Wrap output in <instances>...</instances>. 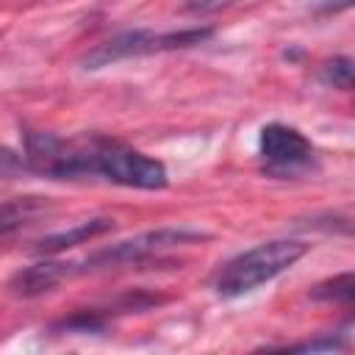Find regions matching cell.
Returning a JSON list of instances; mask_svg holds the SVG:
<instances>
[{
    "mask_svg": "<svg viewBox=\"0 0 355 355\" xmlns=\"http://www.w3.org/2000/svg\"><path fill=\"white\" fill-rule=\"evenodd\" d=\"M22 141L25 169L53 180L103 178L108 183L144 191H158L169 183V172L158 158L103 133L64 139L50 130H25Z\"/></svg>",
    "mask_w": 355,
    "mask_h": 355,
    "instance_id": "cell-1",
    "label": "cell"
},
{
    "mask_svg": "<svg viewBox=\"0 0 355 355\" xmlns=\"http://www.w3.org/2000/svg\"><path fill=\"white\" fill-rule=\"evenodd\" d=\"M305 252H308L305 241H294V239L263 241V244H258L252 250H244L236 258H230L214 275V291L222 300L244 297V294L255 291L258 286L275 280L286 269H291Z\"/></svg>",
    "mask_w": 355,
    "mask_h": 355,
    "instance_id": "cell-2",
    "label": "cell"
},
{
    "mask_svg": "<svg viewBox=\"0 0 355 355\" xmlns=\"http://www.w3.org/2000/svg\"><path fill=\"white\" fill-rule=\"evenodd\" d=\"M214 31L211 28H183V31H147V28H133V31H122L116 36H111L108 42L97 44L94 50H89L83 55V67L86 69H100L125 58H141V55H155V53H166V50H186L194 44H202L205 39H211Z\"/></svg>",
    "mask_w": 355,
    "mask_h": 355,
    "instance_id": "cell-3",
    "label": "cell"
},
{
    "mask_svg": "<svg viewBox=\"0 0 355 355\" xmlns=\"http://www.w3.org/2000/svg\"><path fill=\"white\" fill-rule=\"evenodd\" d=\"M208 233L197 230V227H155V230H144L133 239L116 241L94 255H89L86 261L75 263V272H89V269H111V266H128V263H141L147 258H155L166 250L183 247V244H194V241H205Z\"/></svg>",
    "mask_w": 355,
    "mask_h": 355,
    "instance_id": "cell-4",
    "label": "cell"
},
{
    "mask_svg": "<svg viewBox=\"0 0 355 355\" xmlns=\"http://www.w3.org/2000/svg\"><path fill=\"white\" fill-rule=\"evenodd\" d=\"M258 153L269 178H300L316 164L313 144L297 128L283 122H269L261 128Z\"/></svg>",
    "mask_w": 355,
    "mask_h": 355,
    "instance_id": "cell-5",
    "label": "cell"
},
{
    "mask_svg": "<svg viewBox=\"0 0 355 355\" xmlns=\"http://www.w3.org/2000/svg\"><path fill=\"white\" fill-rule=\"evenodd\" d=\"M69 275H75V263H64V261H39L33 266L19 269L8 288L17 297H39L50 288H55L61 280H67Z\"/></svg>",
    "mask_w": 355,
    "mask_h": 355,
    "instance_id": "cell-6",
    "label": "cell"
},
{
    "mask_svg": "<svg viewBox=\"0 0 355 355\" xmlns=\"http://www.w3.org/2000/svg\"><path fill=\"white\" fill-rule=\"evenodd\" d=\"M108 230H114V219L97 216V219L80 222V225H75V227H69V230H58V233L44 236L42 241H36L33 252H36V255H58V252H64V250H69V247H78V244H83V241H92V239L108 233Z\"/></svg>",
    "mask_w": 355,
    "mask_h": 355,
    "instance_id": "cell-7",
    "label": "cell"
},
{
    "mask_svg": "<svg viewBox=\"0 0 355 355\" xmlns=\"http://www.w3.org/2000/svg\"><path fill=\"white\" fill-rule=\"evenodd\" d=\"M44 208H47V202L42 197H14V200L0 202V239L11 236L22 225H28Z\"/></svg>",
    "mask_w": 355,
    "mask_h": 355,
    "instance_id": "cell-8",
    "label": "cell"
},
{
    "mask_svg": "<svg viewBox=\"0 0 355 355\" xmlns=\"http://www.w3.org/2000/svg\"><path fill=\"white\" fill-rule=\"evenodd\" d=\"M352 288H355L352 272H344V275H338V277H333V280H324V283L313 286V288H311V297H313V300H322V302H341V305L349 308V302H352Z\"/></svg>",
    "mask_w": 355,
    "mask_h": 355,
    "instance_id": "cell-9",
    "label": "cell"
},
{
    "mask_svg": "<svg viewBox=\"0 0 355 355\" xmlns=\"http://www.w3.org/2000/svg\"><path fill=\"white\" fill-rule=\"evenodd\" d=\"M108 324V319L100 311H78L69 319H61L53 324V330L58 333H103Z\"/></svg>",
    "mask_w": 355,
    "mask_h": 355,
    "instance_id": "cell-10",
    "label": "cell"
},
{
    "mask_svg": "<svg viewBox=\"0 0 355 355\" xmlns=\"http://www.w3.org/2000/svg\"><path fill=\"white\" fill-rule=\"evenodd\" d=\"M319 80L333 86V89L349 92L352 89V61L347 55H336V58L324 61L322 69H319Z\"/></svg>",
    "mask_w": 355,
    "mask_h": 355,
    "instance_id": "cell-11",
    "label": "cell"
},
{
    "mask_svg": "<svg viewBox=\"0 0 355 355\" xmlns=\"http://www.w3.org/2000/svg\"><path fill=\"white\" fill-rule=\"evenodd\" d=\"M344 347H347V333H324L319 338L291 344L288 349H294V352H322V349H344Z\"/></svg>",
    "mask_w": 355,
    "mask_h": 355,
    "instance_id": "cell-12",
    "label": "cell"
},
{
    "mask_svg": "<svg viewBox=\"0 0 355 355\" xmlns=\"http://www.w3.org/2000/svg\"><path fill=\"white\" fill-rule=\"evenodd\" d=\"M25 169V161L22 155H17L14 150L8 147H0V178H8V175H17Z\"/></svg>",
    "mask_w": 355,
    "mask_h": 355,
    "instance_id": "cell-13",
    "label": "cell"
},
{
    "mask_svg": "<svg viewBox=\"0 0 355 355\" xmlns=\"http://www.w3.org/2000/svg\"><path fill=\"white\" fill-rule=\"evenodd\" d=\"M227 3H233V0H189L186 8L194 11V14H208V11H216V8L227 6Z\"/></svg>",
    "mask_w": 355,
    "mask_h": 355,
    "instance_id": "cell-14",
    "label": "cell"
}]
</instances>
